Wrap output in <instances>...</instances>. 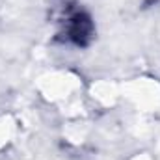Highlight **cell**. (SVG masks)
<instances>
[{
    "label": "cell",
    "mask_w": 160,
    "mask_h": 160,
    "mask_svg": "<svg viewBox=\"0 0 160 160\" xmlns=\"http://www.w3.org/2000/svg\"><path fill=\"white\" fill-rule=\"evenodd\" d=\"M93 32V24L91 19L86 13H77L71 19V26H69V36L77 45H86Z\"/></svg>",
    "instance_id": "6da1fadb"
}]
</instances>
